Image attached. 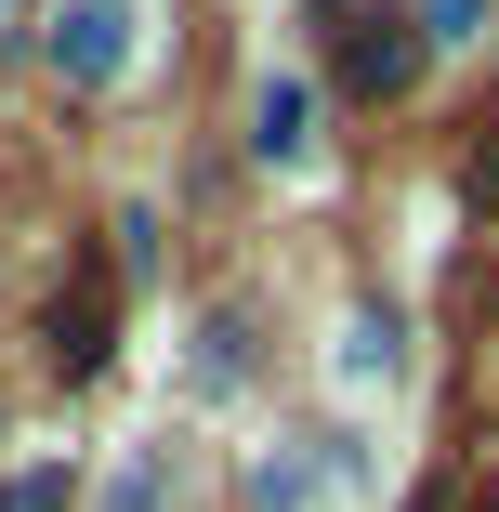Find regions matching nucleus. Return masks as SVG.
<instances>
[{
    "label": "nucleus",
    "instance_id": "1",
    "mask_svg": "<svg viewBox=\"0 0 499 512\" xmlns=\"http://www.w3.org/2000/svg\"><path fill=\"white\" fill-rule=\"evenodd\" d=\"M408 79H421V27H408V14H355V27H342V92L394 106Z\"/></svg>",
    "mask_w": 499,
    "mask_h": 512
},
{
    "label": "nucleus",
    "instance_id": "2",
    "mask_svg": "<svg viewBox=\"0 0 499 512\" xmlns=\"http://www.w3.org/2000/svg\"><path fill=\"white\" fill-rule=\"evenodd\" d=\"M53 66L66 79H119L132 66V0H66L53 14Z\"/></svg>",
    "mask_w": 499,
    "mask_h": 512
},
{
    "label": "nucleus",
    "instance_id": "3",
    "mask_svg": "<svg viewBox=\"0 0 499 512\" xmlns=\"http://www.w3.org/2000/svg\"><path fill=\"white\" fill-rule=\"evenodd\" d=\"M53 355H66V368H106V263L66 276V302H53Z\"/></svg>",
    "mask_w": 499,
    "mask_h": 512
},
{
    "label": "nucleus",
    "instance_id": "4",
    "mask_svg": "<svg viewBox=\"0 0 499 512\" xmlns=\"http://www.w3.org/2000/svg\"><path fill=\"white\" fill-rule=\"evenodd\" d=\"M250 119H263V132H250L263 158H303V119H316V92H303V79H263V106H250Z\"/></svg>",
    "mask_w": 499,
    "mask_h": 512
},
{
    "label": "nucleus",
    "instance_id": "5",
    "mask_svg": "<svg viewBox=\"0 0 499 512\" xmlns=\"http://www.w3.org/2000/svg\"><path fill=\"white\" fill-rule=\"evenodd\" d=\"M250 368V342H237V316H211V329H197V381H237Z\"/></svg>",
    "mask_w": 499,
    "mask_h": 512
},
{
    "label": "nucleus",
    "instance_id": "6",
    "mask_svg": "<svg viewBox=\"0 0 499 512\" xmlns=\"http://www.w3.org/2000/svg\"><path fill=\"white\" fill-rule=\"evenodd\" d=\"M473 14H486V0H421L408 27H421V40H473Z\"/></svg>",
    "mask_w": 499,
    "mask_h": 512
},
{
    "label": "nucleus",
    "instance_id": "7",
    "mask_svg": "<svg viewBox=\"0 0 499 512\" xmlns=\"http://www.w3.org/2000/svg\"><path fill=\"white\" fill-rule=\"evenodd\" d=\"M473 197L499 211V119H486V145H473Z\"/></svg>",
    "mask_w": 499,
    "mask_h": 512
},
{
    "label": "nucleus",
    "instance_id": "8",
    "mask_svg": "<svg viewBox=\"0 0 499 512\" xmlns=\"http://www.w3.org/2000/svg\"><path fill=\"white\" fill-rule=\"evenodd\" d=\"M486 512H499V499H486Z\"/></svg>",
    "mask_w": 499,
    "mask_h": 512
}]
</instances>
